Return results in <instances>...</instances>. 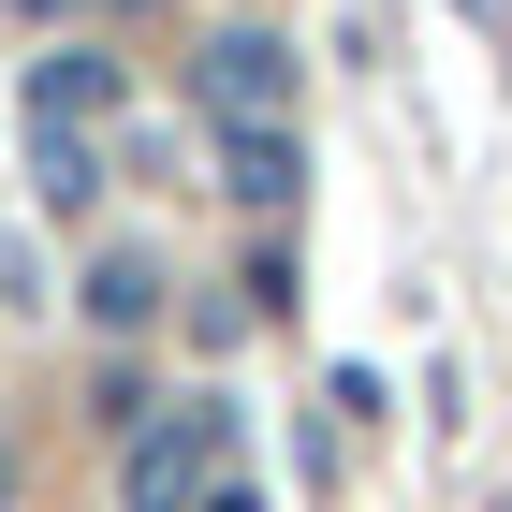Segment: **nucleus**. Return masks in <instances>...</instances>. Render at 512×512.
Segmentation results:
<instances>
[{"label": "nucleus", "instance_id": "f257e3e1", "mask_svg": "<svg viewBox=\"0 0 512 512\" xmlns=\"http://www.w3.org/2000/svg\"><path fill=\"white\" fill-rule=\"evenodd\" d=\"M220 469H235V410L191 395V410H161V425L118 454V512H205V498H220Z\"/></svg>", "mask_w": 512, "mask_h": 512}, {"label": "nucleus", "instance_id": "f03ea898", "mask_svg": "<svg viewBox=\"0 0 512 512\" xmlns=\"http://www.w3.org/2000/svg\"><path fill=\"white\" fill-rule=\"evenodd\" d=\"M191 103H205V132L293 118V44H278V30H205V59H191Z\"/></svg>", "mask_w": 512, "mask_h": 512}, {"label": "nucleus", "instance_id": "7ed1b4c3", "mask_svg": "<svg viewBox=\"0 0 512 512\" xmlns=\"http://www.w3.org/2000/svg\"><path fill=\"white\" fill-rule=\"evenodd\" d=\"M205 161H220V191H235V205H264V220H278V205H293V191H308V147H293V118H249V132H205Z\"/></svg>", "mask_w": 512, "mask_h": 512}, {"label": "nucleus", "instance_id": "20e7f679", "mask_svg": "<svg viewBox=\"0 0 512 512\" xmlns=\"http://www.w3.org/2000/svg\"><path fill=\"white\" fill-rule=\"evenodd\" d=\"M103 118H118V59H103V44L30 59V132H103Z\"/></svg>", "mask_w": 512, "mask_h": 512}, {"label": "nucleus", "instance_id": "39448f33", "mask_svg": "<svg viewBox=\"0 0 512 512\" xmlns=\"http://www.w3.org/2000/svg\"><path fill=\"white\" fill-rule=\"evenodd\" d=\"M88 322H103V337L161 322V264H147V249H103V264H88Z\"/></svg>", "mask_w": 512, "mask_h": 512}, {"label": "nucleus", "instance_id": "423d86ee", "mask_svg": "<svg viewBox=\"0 0 512 512\" xmlns=\"http://www.w3.org/2000/svg\"><path fill=\"white\" fill-rule=\"evenodd\" d=\"M30 176H44V205H88L103 191V147L88 132H30Z\"/></svg>", "mask_w": 512, "mask_h": 512}, {"label": "nucleus", "instance_id": "0eeeda50", "mask_svg": "<svg viewBox=\"0 0 512 512\" xmlns=\"http://www.w3.org/2000/svg\"><path fill=\"white\" fill-rule=\"evenodd\" d=\"M205 512H264V498H249V483H220V498H205Z\"/></svg>", "mask_w": 512, "mask_h": 512}, {"label": "nucleus", "instance_id": "6e6552de", "mask_svg": "<svg viewBox=\"0 0 512 512\" xmlns=\"http://www.w3.org/2000/svg\"><path fill=\"white\" fill-rule=\"evenodd\" d=\"M88 15H161V0H88Z\"/></svg>", "mask_w": 512, "mask_h": 512}, {"label": "nucleus", "instance_id": "1a4fd4ad", "mask_svg": "<svg viewBox=\"0 0 512 512\" xmlns=\"http://www.w3.org/2000/svg\"><path fill=\"white\" fill-rule=\"evenodd\" d=\"M0 512H15V454H0Z\"/></svg>", "mask_w": 512, "mask_h": 512}, {"label": "nucleus", "instance_id": "9d476101", "mask_svg": "<svg viewBox=\"0 0 512 512\" xmlns=\"http://www.w3.org/2000/svg\"><path fill=\"white\" fill-rule=\"evenodd\" d=\"M15 15H59V0H15Z\"/></svg>", "mask_w": 512, "mask_h": 512}]
</instances>
